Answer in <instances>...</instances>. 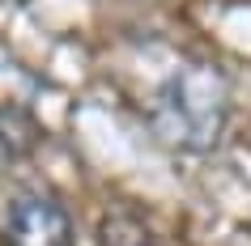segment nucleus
<instances>
[{
	"mask_svg": "<svg viewBox=\"0 0 251 246\" xmlns=\"http://www.w3.org/2000/svg\"><path fill=\"white\" fill-rule=\"evenodd\" d=\"M226 119V93L217 72L209 68H187L158 93V111L153 123L171 144L183 149H209L222 132Z\"/></svg>",
	"mask_w": 251,
	"mask_h": 246,
	"instance_id": "obj_1",
	"label": "nucleus"
},
{
	"mask_svg": "<svg viewBox=\"0 0 251 246\" xmlns=\"http://www.w3.org/2000/svg\"><path fill=\"white\" fill-rule=\"evenodd\" d=\"M0 233L9 246H73V217L51 195L22 191L4 208Z\"/></svg>",
	"mask_w": 251,
	"mask_h": 246,
	"instance_id": "obj_2",
	"label": "nucleus"
}]
</instances>
